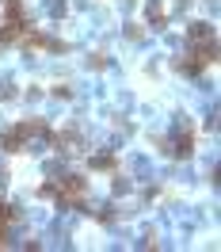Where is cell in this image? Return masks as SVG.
Returning <instances> with one entry per match:
<instances>
[{
	"label": "cell",
	"mask_w": 221,
	"mask_h": 252,
	"mask_svg": "<svg viewBox=\"0 0 221 252\" xmlns=\"http://www.w3.org/2000/svg\"><path fill=\"white\" fill-rule=\"evenodd\" d=\"M92 168H114V157H110V153H99V157H92Z\"/></svg>",
	"instance_id": "cell-1"
}]
</instances>
